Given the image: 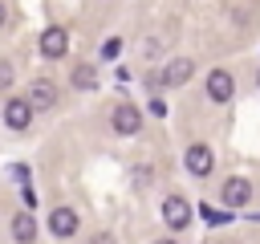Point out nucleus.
<instances>
[{
    "label": "nucleus",
    "mask_w": 260,
    "mask_h": 244,
    "mask_svg": "<svg viewBox=\"0 0 260 244\" xmlns=\"http://www.w3.org/2000/svg\"><path fill=\"white\" fill-rule=\"evenodd\" d=\"M110 122H114L118 134H138V130H142V110L130 106V102H118L114 114H110Z\"/></svg>",
    "instance_id": "nucleus-1"
},
{
    "label": "nucleus",
    "mask_w": 260,
    "mask_h": 244,
    "mask_svg": "<svg viewBox=\"0 0 260 244\" xmlns=\"http://www.w3.org/2000/svg\"><path fill=\"white\" fill-rule=\"evenodd\" d=\"M162 220H167V228L183 232V228L191 224V203H187L183 195H167V199H162Z\"/></svg>",
    "instance_id": "nucleus-2"
},
{
    "label": "nucleus",
    "mask_w": 260,
    "mask_h": 244,
    "mask_svg": "<svg viewBox=\"0 0 260 244\" xmlns=\"http://www.w3.org/2000/svg\"><path fill=\"white\" fill-rule=\"evenodd\" d=\"M65 49H69V33H65L61 24H49V28L41 33V53H45L49 61H57V57H65Z\"/></svg>",
    "instance_id": "nucleus-3"
},
{
    "label": "nucleus",
    "mask_w": 260,
    "mask_h": 244,
    "mask_svg": "<svg viewBox=\"0 0 260 244\" xmlns=\"http://www.w3.org/2000/svg\"><path fill=\"white\" fill-rule=\"evenodd\" d=\"M4 122H8L12 130H28V122H32L28 98H8V102H4Z\"/></svg>",
    "instance_id": "nucleus-4"
},
{
    "label": "nucleus",
    "mask_w": 260,
    "mask_h": 244,
    "mask_svg": "<svg viewBox=\"0 0 260 244\" xmlns=\"http://www.w3.org/2000/svg\"><path fill=\"white\" fill-rule=\"evenodd\" d=\"M232 94H236L232 73H228V69H211V73H207V98H211V102H228Z\"/></svg>",
    "instance_id": "nucleus-5"
},
{
    "label": "nucleus",
    "mask_w": 260,
    "mask_h": 244,
    "mask_svg": "<svg viewBox=\"0 0 260 244\" xmlns=\"http://www.w3.org/2000/svg\"><path fill=\"white\" fill-rule=\"evenodd\" d=\"M28 106H32V110H49V106H57V85H53L49 77H37V81L28 85Z\"/></svg>",
    "instance_id": "nucleus-6"
},
{
    "label": "nucleus",
    "mask_w": 260,
    "mask_h": 244,
    "mask_svg": "<svg viewBox=\"0 0 260 244\" xmlns=\"http://www.w3.org/2000/svg\"><path fill=\"white\" fill-rule=\"evenodd\" d=\"M49 232L61 236V240H69V236L77 232V211H73V207H53V211H49Z\"/></svg>",
    "instance_id": "nucleus-7"
},
{
    "label": "nucleus",
    "mask_w": 260,
    "mask_h": 244,
    "mask_svg": "<svg viewBox=\"0 0 260 244\" xmlns=\"http://www.w3.org/2000/svg\"><path fill=\"white\" fill-rule=\"evenodd\" d=\"M219 195H223V203H228V207H240V203H248V199H252V183H248V179H240V175H232V179L223 183V191H219Z\"/></svg>",
    "instance_id": "nucleus-8"
},
{
    "label": "nucleus",
    "mask_w": 260,
    "mask_h": 244,
    "mask_svg": "<svg viewBox=\"0 0 260 244\" xmlns=\"http://www.w3.org/2000/svg\"><path fill=\"white\" fill-rule=\"evenodd\" d=\"M187 171L191 175H211V150L203 146V142H195V146H187Z\"/></svg>",
    "instance_id": "nucleus-9"
},
{
    "label": "nucleus",
    "mask_w": 260,
    "mask_h": 244,
    "mask_svg": "<svg viewBox=\"0 0 260 244\" xmlns=\"http://www.w3.org/2000/svg\"><path fill=\"white\" fill-rule=\"evenodd\" d=\"M191 73H195V65H191L187 57H175V61L162 69V85H187Z\"/></svg>",
    "instance_id": "nucleus-10"
},
{
    "label": "nucleus",
    "mask_w": 260,
    "mask_h": 244,
    "mask_svg": "<svg viewBox=\"0 0 260 244\" xmlns=\"http://www.w3.org/2000/svg\"><path fill=\"white\" fill-rule=\"evenodd\" d=\"M12 236H16V244H32V240H37V220H32V211H16V216H12Z\"/></svg>",
    "instance_id": "nucleus-11"
},
{
    "label": "nucleus",
    "mask_w": 260,
    "mask_h": 244,
    "mask_svg": "<svg viewBox=\"0 0 260 244\" xmlns=\"http://www.w3.org/2000/svg\"><path fill=\"white\" fill-rule=\"evenodd\" d=\"M73 85H77V89H93V85H98L93 65H77V69H73Z\"/></svg>",
    "instance_id": "nucleus-12"
},
{
    "label": "nucleus",
    "mask_w": 260,
    "mask_h": 244,
    "mask_svg": "<svg viewBox=\"0 0 260 244\" xmlns=\"http://www.w3.org/2000/svg\"><path fill=\"white\" fill-rule=\"evenodd\" d=\"M118 53H122V41H118V37H110V41L102 45V57H118Z\"/></svg>",
    "instance_id": "nucleus-13"
},
{
    "label": "nucleus",
    "mask_w": 260,
    "mask_h": 244,
    "mask_svg": "<svg viewBox=\"0 0 260 244\" xmlns=\"http://www.w3.org/2000/svg\"><path fill=\"white\" fill-rule=\"evenodd\" d=\"M8 85H12V65L0 61V89H8Z\"/></svg>",
    "instance_id": "nucleus-14"
},
{
    "label": "nucleus",
    "mask_w": 260,
    "mask_h": 244,
    "mask_svg": "<svg viewBox=\"0 0 260 244\" xmlns=\"http://www.w3.org/2000/svg\"><path fill=\"white\" fill-rule=\"evenodd\" d=\"M150 114H158V118H162V114H167V102H162V98H154V102H150Z\"/></svg>",
    "instance_id": "nucleus-15"
},
{
    "label": "nucleus",
    "mask_w": 260,
    "mask_h": 244,
    "mask_svg": "<svg viewBox=\"0 0 260 244\" xmlns=\"http://www.w3.org/2000/svg\"><path fill=\"white\" fill-rule=\"evenodd\" d=\"M89 244H114V236H106V232H98V236H93Z\"/></svg>",
    "instance_id": "nucleus-16"
},
{
    "label": "nucleus",
    "mask_w": 260,
    "mask_h": 244,
    "mask_svg": "<svg viewBox=\"0 0 260 244\" xmlns=\"http://www.w3.org/2000/svg\"><path fill=\"white\" fill-rule=\"evenodd\" d=\"M4 16H8V8H4V0H0V24H4Z\"/></svg>",
    "instance_id": "nucleus-17"
},
{
    "label": "nucleus",
    "mask_w": 260,
    "mask_h": 244,
    "mask_svg": "<svg viewBox=\"0 0 260 244\" xmlns=\"http://www.w3.org/2000/svg\"><path fill=\"white\" fill-rule=\"evenodd\" d=\"M158 244H175V240H158Z\"/></svg>",
    "instance_id": "nucleus-18"
},
{
    "label": "nucleus",
    "mask_w": 260,
    "mask_h": 244,
    "mask_svg": "<svg viewBox=\"0 0 260 244\" xmlns=\"http://www.w3.org/2000/svg\"><path fill=\"white\" fill-rule=\"evenodd\" d=\"M256 85H260V73H256Z\"/></svg>",
    "instance_id": "nucleus-19"
}]
</instances>
